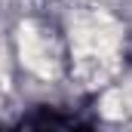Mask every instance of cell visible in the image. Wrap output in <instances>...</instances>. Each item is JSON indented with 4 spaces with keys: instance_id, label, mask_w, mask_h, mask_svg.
<instances>
[{
    "instance_id": "1",
    "label": "cell",
    "mask_w": 132,
    "mask_h": 132,
    "mask_svg": "<svg viewBox=\"0 0 132 132\" xmlns=\"http://www.w3.org/2000/svg\"><path fill=\"white\" fill-rule=\"evenodd\" d=\"M120 40H123L120 25L104 12H89L74 22L71 28L74 65H77V77L86 86H98L114 74Z\"/></svg>"
},
{
    "instance_id": "2",
    "label": "cell",
    "mask_w": 132,
    "mask_h": 132,
    "mask_svg": "<svg viewBox=\"0 0 132 132\" xmlns=\"http://www.w3.org/2000/svg\"><path fill=\"white\" fill-rule=\"evenodd\" d=\"M19 49H22V62L31 68L34 74H43V77L55 74V68H59V52H55L52 37L43 31V28L25 25L22 34H19Z\"/></svg>"
}]
</instances>
